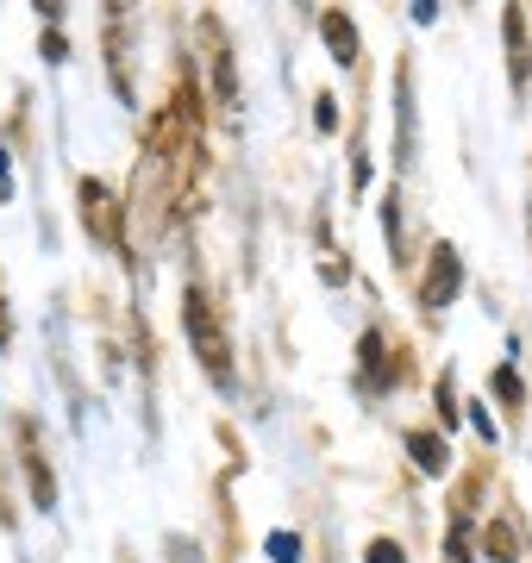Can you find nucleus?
Listing matches in <instances>:
<instances>
[{"label": "nucleus", "instance_id": "obj_1", "mask_svg": "<svg viewBox=\"0 0 532 563\" xmlns=\"http://www.w3.org/2000/svg\"><path fill=\"white\" fill-rule=\"evenodd\" d=\"M182 320H188V339H195V357L207 363V376L213 383H232V344H225L220 320H213V301H207L201 288H188Z\"/></svg>", "mask_w": 532, "mask_h": 563}, {"label": "nucleus", "instance_id": "obj_6", "mask_svg": "<svg viewBox=\"0 0 532 563\" xmlns=\"http://www.w3.org/2000/svg\"><path fill=\"white\" fill-rule=\"evenodd\" d=\"M269 558H276V563H301V539H288V532H269Z\"/></svg>", "mask_w": 532, "mask_h": 563}, {"label": "nucleus", "instance_id": "obj_4", "mask_svg": "<svg viewBox=\"0 0 532 563\" xmlns=\"http://www.w3.org/2000/svg\"><path fill=\"white\" fill-rule=\"evenodd\" d=\"M408 451H413V463H420V470H426V476H439V470H445V439H432V432H408Z\"/></svg>", "mask_w": 532, "mask_h": 563}, {"label": "nucleus", "instance_id": "obj_8", "mask_svg": "<svg viewBox=\"0 0 532 563\" xmlns=\"http://www.w3.org/2000/svg\"><path fill=\"white\" fill-rule=\"evenodd\" d=\"M495 388H501L508 401H520V376H513V369H501V376H495Z\"/></svg>", "mask_w": 532, "mask_h": 563}, {"label": "nucleus", "instance_id": "obj_7", "mask_svg": "<svg viewBox=\"0 0 532 563\" xmlns=\"http://www.w3.org/2000/svg\"><path fill=\"white\" fill-rule=\"evenodd\" d=\"M369 563H408V551H401L395 539H376L369 544Z\"/></svg>", "mask_w": 532, "mask_h": 563}, {"label": "nucleus", "instance_id": "obj_9", "mask_svg": "<svg viewBox=\"0 0 532 563\" xmlns=\"http://www.w3.org/2000/svg\"><path fill=\"white\" fill-rule=\"evenodd\" d=\"M489 551H495V563H513V558H508V551H513L508 532H489Z\"/></svg>", "mask_w": 532, "mask_h": 563}, {"label": "nucleus", "instance_id": "obj_5", "mask_svg": "<svg viewBox=\"0 0 532 563\" xmlns=\"http://www.w3.org/2000/svg\"><path fill=\"white\" fill-rule=\"evenodd\" d=\"M320 32H326V44L339 51V63H357V32H351V20L326 13V20H320Z\"/></svg>", "mask_w": 532, "mask_h": 563}, {"label": "nucleus", "instance_id": "obj_3", "mask_svg": "<svg viewBox=\"0 0 532 563\" xmlns=\"http://www.w3.org/2000/svg\"><path fill=\"white\" fill-rule=\"evenodd\" d=\"M508 76H513V88H527V76H532V51H527V20H520V7H508Z\"/></svg>", "mask_w": 532, "mask_h": 563}, {"label": "nucleus", "instance_id": "obj_2", "mask_svg": "<svg viewBox=\"0 0 532 563\" xmlns=\"http://www.w3.org/2000/svg\"><path fill=\"white\" fill-rule=\"evenodd\" d=\"M457 282H464V263H457L451 244H439L432 251V269H426V288H420V307H445L457 295Z\"/></svg>", "mask_w": 532, "mask_h": 563}, {"label": "nucleus", "instance_id": "obj_10", "mask_svg": "<svg viewBox=\"0 0 532 563\" xmlns=\"http://www.w3.org/2000/svg\"><path fill=\"white\" fill-rule=\"evenodd\" d=\"M0 176H7V151H0Z\"/></svg>", "mask_w": 532, "mask_h": 563}]
</instances>
